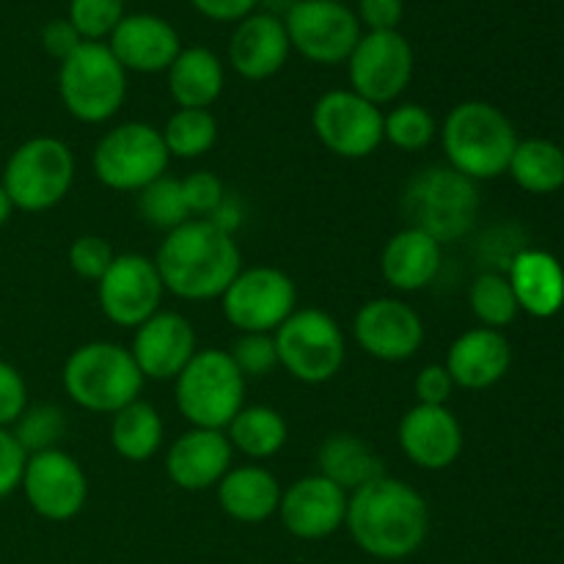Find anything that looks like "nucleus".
<instances>
[{
  "mask_svg": "<svg viewBox=\"0 0 564 564\" xmlns=\"http://www.w3.org/2000/svg\"><path fill=\"white\" fill-rule=\"evenodd\" d=\"M345 523L364 554L405 560L427 540L430 507L413 485L383 474L350 494Z\"/></svg>",
  "mask_w": 564,
  "mask_h": 564,
  "instance_id": "obj_1",
  "label": "nucleus"
},
{
  "mask_svg": "<svg viewBox=\"0 0 564 564\" xmlns=\"http://www.w3.org/2000/svg\"><path fill=\"white\" fill-rule=\"evenodd\" d=\"M165 292L182 301H215L242 270L235 235L207 218H191L169 231L154 253Z\"/></svg>",
  "mask_w": 564,
  "mask_h": 564,
  "instance_id": "obj_2",
  "label": "nucleus"
},
{
  "mask_svg": "<svg viewBox=\"0 0 564 564\" xmlns=\"http://www.w3.org/2000/svg\"><path fill=\"white\" fill-rule=\"evenodd\" d=\"M438 132L446 165L474 182L507 174L518 147V132L510 116L482 99L455 105Z\"/></svg>",
  "mask_w": 564,
  "mask_h": 564,
  "instance_id": "obj_3",
  "label": "nucleus"
},
{
  "mask_svg": "<svg viewBox=\"0 0 564 564\" xmlns=\"http://www.w3.org/2000/svg\"><path fill=\"white\" fill-rule=\"evenodd\" d=\"M143 375L130 347L116 341H88L69 352L61 372L66 397L88 413H119L141 400Z\"/></svg>",
  "mask_w": 564,
  "mask_h": 564,
  "instance_id": "obj_4",
  "label": "nucleus"
},
{
  "mask_svg": "<svg viewBox=\"0 0 564 564\" xmlns=\"http://www.w3.org/2000/svg\"><path fill=\"white\" fill-rule=\"evenodd\" d=\"M402 215L441 246L463 240L479 218L477 182L449 165H427L402 191Z\"/></svg>",
  "mask_w": 564,
  "mask_h": 564,
  "instance_id": "obj_5",
  "label": "nucleus"
},
{
  "mask_svg": "<svg viewBox=\"0 0 564 564\" xmlns=\"http://www.w3.org/2000/svg\"><path fill=\"white\" fill-rule=\"evenodd\" d=\"M176 411L191 427L226 430L246 405V378L226 350H198L174 380Z\"/></svg>",
  "mask_w": 564,
  "mask_h": 564,
  "instance_id": "obj_6",
  "label": "nucleus"
},
{
  "mask_svg": "<svg viewBox=\"0 0 564 564\" xmlns=\"http://www.w3.org/2000/svg\"><path fill=\"white\" fill-rule=\"evenodd\" d=\"M64 108L83 124H102L127 99V72L105 42H83L58 66Z\"/></svg>",
  "mask_w": 564,
  "mask_h": 564,
  "instance_id": "obj_7",
  "label": "nucleus"
},
{
  "mask_svg": "<svg viewBox=\"0 0 564 564\" xmlns=\"http://www.w3.org/2000/svg\"><path fill=\"white\" fill-rule=\"evenodd\" d=\"M75 182V154L61 138L36 135L14 149L6 160L3 191L14 209L44 213L61 204Z\"/></svg>",
  "mask_w": 564,
  "mask_h": 564,
  "instance_id": "obj_8",
  "label": "nucleus"
},
{
  "mask_svg": "<svg viewBox=\"0 0 564 564\" xmlns=\"http://www.w3.org/2000/svg\"><path fill=\"white\" fill-rule=\"evenodd\" d=\"M279 367L301 383L319 386L341 372L347 341L341 325L323 308H295L273 334Z\"/></svg>",
  "mask_w": 564,
  "mask_h": 564,
  "instance_id": "obj_9",
  "label": "nucleus"
},
{
  "mask_svg": "<svg viewBox=\"0 0 564 564\" xmlns=\"http://www.w3.org/2000/svg\"><path fill=\"white\" fill-rule=\"evenodd\" d=\"M169 149L158 127L124 121L97 141L91 154L94 176L119 193H141L169 171Z\"/></svg>",
  "mask_w": 564,
  "mask_h": 564,
  "instance_id": "obj_10",
  "label": "nucleus"
},
{
  "mask_svg": "<svg viewBox=\"0 0 564 564\" xmlns=\"http://www.w3.org/2000/svg\"><path fill=\"white\" fill-rule=\"evenodd\" d=\"M224 317L237 334H275L297 308L295 281L279 268H242L220 295Z\"/></svg>",
  "mask_w": 564,
  "mask_h": 564,
  "instance_id": "obj_11",
  "label": "nucleus"
},
{
  "mask_svg": "<svg viewBox=\"0 0 564 564\" xmlns=\"http://www.w3.org/2000/svg\"><path fill=\"white\" fill-rule=\"evenodd\" d=\"M312 127L330 154L364 160L383 143V110L352 88H334L314 102Z\"/></svg>",
  "mask_w": 564,
  "mask_h": 564,
  "instance_id": "obj_12",
  "label": "nucleus"
},
{
  "mask_svg": "<svg viewBox=\"0 0 564 564\" xmlns=\"http://www.w3.org/2000/svg\"><path fill=\"white\" fill-rule=\"evenodd\" d=\"M284 28L292 50L319 66L347 64L361 39L356 11L336 0H301L284 17Z\"/></svg>",
  "mask_w": 564,
  "mask_h": 564,
  "instance_id": "obj_13",
  "label": "nucleus"
},
{
  "mask_svg": "<svg viewBox=\"0 0 564 564\" xmlns=\"http://www.w3.org/2000/svg\"><path fill=\"white\" fill-rule=\"evenodd\" d=\"M413 66V47L400 31L361 33L347 58L350 88L378 108L394 102L411 86Z\"/></svg>",
  "mask_w": 564,
  "mask_h": 564,
  "instance_id": "obj_14",
  "label": "nucleus"
},
{
  "mask_svg": "<svg viewBox=\"0 0 564 564\" xmlns=\"http://www.w3.org/2000/svg\"><path fill=\"white\" fill-rule=\"evenodd\" d=\"M165 286L154 259L143 253H116L108 273L97 281V301L105 319L119 328H132L147 323L160 312Z\"/></svg>",
  "mask_w": 564,
  "mask_h": 564,
  "instance_id": "obj_15",
  "label": "nucleus"
},
{
  "mask_svg": "<svg viewBox=\"0 0 564 564\" xmlns=\"http://www.w3.org/2000/svg\"><path fill=\"white\" fill-rule=\"evenodd\" d=\"M28 505L44 521H72L86 507L88 479L80 463L64 449L28 455L20 482Z\"/></svg>",
  "mask_w": 564,
  "mask_h": 564,
  "instance_id": "obj_16",
  "label": "nucleus"
},
{
  "mask_svg": "<svg viewBox=\"0 0 564 564\" xmlns=\"http://www.w3.org/2000/svg\"><path fill=\"white\" fill-rule=\"evenodd\" d=\"M352 336L367 356L400 364L422 350L424 323L416 308L400 297H375L358 308Z\"/></svg>",
  "mask_w": 564,
  "mask_h": 564,
  "instance_id": "obj_17",
  "label": "nucleus"
},
{
  "mask_svg": "<svg viewBox=\"0 0 564 564\" xmlns=\"http://www.w3.org/2000/svg\"><path fill=\"white\" fill-rule=\"evenodd\" d=\"M130 352L143 378L176 380V375L198 352L196 330H193L191 319L185 314L160 308L147 323L138 325Z\"/></svg>",
  "mask_w": 564,
  "mask_h": 564,
  "instance_id": "obj_18",
  "label": "nucleus"
},
{
  "mask_svg": "<svg viewBox=\"0 0 564 564\" xmlns=\"http://www.w3.org/2000/svg\"><path fill=\"white\" fill-rule=\"evenodd\" d=\"M347 499L350 494L325 479L323 474H312L281 494V521L286 532L301 540H323L330 538L345 527L347 518Z\"/></svg>",
  "mask_w": 564,
  "mask_h": 564,
  "instance_id": "obj_19",
  "label": "nucleus"
},
{
  "mask_svg": "<svg viewBox=\"0 0 564 564\" xmlns=\"http://www.w3.org/2000/svg\"><path fill=\"white\" fill-rule=\"evenodd\" d=\"M400 449L424 471H444L460 460L463 427L446 405H416L402 416Z\"/></svg>",
  "mask_w": 564,
  "mask_h": 564,
  "instance_id": "obj_20",
  "label": "nucleus"
},
{
  "mask_svg": "<svg viewBox=\"0 0 564 564\" xmlns=\"http://www.w3.org/2000/svg\"><path fill=\"white\" fill-rule=\"evenodd\" d=\"M124 72L158 75L169 72L182 53V39L169 20L158 14H127L105 42Z\"/></svg>",
  "mask_w": 564,
  "mask_h": 564,
  "instance_id": "obj_21",
  "label": "nucleus"
},
{
  "mask_svg": "<svg viewBox=\"0 0 564 564\" xmlns=\"http://www.w3.org/2000/svg\"><path fill=\"white\" fill-rule=\"evenodd\" d=\"M231 457L235 449L224 430L191 427L171 444L165 455V471L176 488L202 494L218 488L220 479L229 474Z\"/></svg>",
  "mask_w": 564,
  "mask_h": 564,
  "instance_id": "obj_22",
  "label": "nucleus"
},
{
  "mask_svg": "<svg viewBox=\"0 0 564 564\" xmlns=\"http://www.w3.org/2000/svg\"><path fill=\"white\" fill-rule=\"evenodd\" d=\"M292 53L281 17L253 11L237 22L229 39V64L246 80H268L284 69Z\"/></svg>",
  "mask_w": 564,
  "mask_h": 564,
  "instance_id": "obj_23",
  "label": "nucleus"
},
{
  "mask_svg": "<svg viewBox=\"0 0 564 564\" xmlns=\"http://www.w3.org/2000/svg\"><path fill=\"white\" fill-rule=\"evenodd\" d=\"M510 364L512 347L501 330L471 328L452 341L444 367L457 389L482 391L499 383L510 372Z\"/></svg>",
  "mask_w": 564,
  "mask_h": 564,
  "instance_id": "obj_24",
  "label": "nucleus"
},
{
  "mask_svg": "<svg viewBox=\"0 0 564 564\" xmlns=\"http://www.w3.org/2000/svg\"><path fill=\"white\" fill-rule=\"evenodd\" d=\"M518 308L538 319H549L564 306V268L560 259L540 248H523L507 268Z\"/></svg>",
  "mask_w": 564,
  "mask_h": 564,
  "instance_id": "obj_25",
  "label": "nucleus"
},
{
  "mask_svg": "<svg viewBox=\"0 0 564 564\" xmlns=\"http://www.w3.org/2000/svg\"><path fill=\"white\" fill-rule=\"evenodd\" d=\"M444 259V246L424 231L405 226L386 242L380 253V273L397 292H419L435 281Z\"/></svg>",
  "mask_w": 564,
  "mask_h": 564,
  "instance_id": "obj_26",
  "label": "nucleus"
},
{
  "mask_svg": "<svg viewBox=\"0 0 564 564\" xmlns=\"http://www.w3.org/2000/svg\"><path fill=\"white\" fill-rule=\"evenodd\" d=\"M281 485L273 474L259 463L229 468L218 482L220 510L240 523H262L279 512Z\"/></svg>",
  "mask_w": 564,
  "mask_h": 564,
  "instance_id": "obj_27",
  "label": "nucleus"
},
{
  "mask_svg": "<svg viewBox=\"0 0 564 564\" xmlns=\"http://www.w3.org/2000/svg\"><path fill=\"white\" fill-rule=\"evenodd\" d=\"M226 72L209 47H182L169 66V91L180 108L209 110L220 99Z\"/></svg>",
  "mask_w": 564,
  "mask_h": 564,
  "instance_id": "obj_28",
  "label": "nucleus"
},
{
  "mask_svg": "<svg viewBox=\"0 0 564 564\" xmlns=\"http://www.w3.org/2000/svg\"><path fill=\"white\" fill-rule=\"evenodd\" d=\"M319 474L325 479H330L334 485H339L345 494H356L364 485L375 482L378 477H383L386 468L383 460L378 457V452L361 441L358 435L350 433H336L319 446Z\"/></svg>",
  "mask_w": 564,
  "mask_h": 564,
  "instance_id": "obj_29",
  "label": "nucleus"
},
{
  "mask_svg": "<svg viewBox=\"0 0 564 564\" xmlns=\"http://www.w3.org/2000/svg\"><path fill=\"white\" fill-rule=\"evenodd\" d=\"M165 438L163 416L149 402L135 400L119 413H113L110 422V444L121 460L147 463L160 452Z\"/></svg>",
  "mask_w": 564,
  "mask_h": 564,
  "instance_id": "obj_30",
  "label": "nucleus"
},
{
  "mask_svg": "<svg viewBox=\"0 0 564 564\" xmlns=\"http://www.w3.org/2000/svg\"><path fill=\"white\" fill-rule=\"evenodd\" d=\"M284 416L270 405H242V411L226 427L231 449L240 452L248 460H268L279 455L286 444Z\"/></svg>",
  "mask_w": 564,
  "mask_h": 564,
  "instance_id": "obj_31",
  "label": "nucleus"
},
{
  "mask_svg": "<svg viewBox=\"0 0 564 564\" xmlns=\"http://www.w3.org/2000/svg\"><path fill=\"white\" fill-rule=\"evenodd\" d=\"M507 174L534 196H549L564 187V149L549 138L518 141Z\"/></svg>",
  "mask_w": 564,
  "mask_h": 564,
  "instance_id": "obj_32",
  "label": "nucleus"
},
{
  "mask_svg": "<svg viewBox=\"0 0 564 564\" xmlns=\"http://www.w3.org/2000/svg\"><path fill=\"white\" fill-rule=\"evenodd\" d=\"M160 135H163L171 158L196 160L204 158L218 141V119L213 116V110L176 108Z\"/></svg>",
  "mask_w": 564,
  "mask_h": 564,
  "instance_id": "obj_33",
  "label": "nucleus"
},
{
  "mask_svg": "<svg viewBox=\"0 0 564 564\" xmlns=\"http://www.w3.org/2000/svg\"><path fill=\"white\" fill-rule=\"evenodd\" d=\"M468 306H471L474 317L479 319L482 328L494 330H501L510 323H516L518 312H521L507 273H496V270L479 273L474 279L471 290H468Z\"/></svg>",
  "mask_w": 564,
  "mask_h": 564,
  "instance_id": "obj_34",
  "label": "nucleus"
},
{
  "mask_svg": "<svg viewBox=\"0 0 564 564\" xmlns=\"http://www.w3.org/2000/svg\"><path fill=\"white\" fill-rule=\"evenodd\" d=\"M138 213L154 229H163L165 235L180 229L182 224L193 218L187 209L185 193H182V180L163 174L152 185L138 193Z\"/></svg>",
  "mask_w": 564,
  "mask_h": 564,
  "instance_id": "obj_35",
  "label": "nucleus"
},
{
  "mask_svg": "<svg viewBox=\"0 0 564 564\" xmlns=\"http://www.w3.org/2000/svg\"><path fill=\"white\" fill-rule=\"evenodd\" d=\"M438 135L435 116L424 105L405 102L391 108V113H383V141L400 152H422Z\"/></svg>",
  "mask_w": 564,
  "mask_h": 564,
  "instance_id": "obj_36",
  "label": "nucleus"
},
{
  "mask_svg": "<svg viewBox=\"0 0 564 564\" xmlns=\"http://www.w3.org/2000/svg\"><path fill=\"white\" fill-rule=\"evenodd\" d=\"M66 413L58 405H28L25 413L14 422L11 433H14L17 444L25 449V455H36V452L61 449V438L66 435Z\"/></svg>",
  "mask_w": 564,
  "mask_h": 564,
  "instance_id": "obj_37",
  "label": "nucleus"
},
{
  "mask_svg": "<svg viewBox=\"0 0 564 564\" xmlns=\"http://www.w3.org/2000/svg\"><path fill=\"white\" fill-rule=\"evenodd\" d=\"M127 17L124 0H69V17L83 42H105Z\"/></svg>",
  "mask_w": 564,
  "mask_h": 564,
  "instance_id": "obj_38",
  "label": "nucleus"
},
{
  "mask_svg": "<svg viewBox=\"0 0 564 564\" xmlns=\"http://www.w3.org/2000/svg\"><path fill=\"white\" fill-rule=\"evenodd\" d=\"M229 358L242 378H268L279 369V350L273 334H237L229 345Z\"/></svg>",
  "mask_w": 564,
  "mask_h": 564,
  "instance_id": "obj_39",
  "label": "nucleus"
},
{
  "mask_svg": "<svg viewBox=\"0 0 564 564\" xmlns=\"http://www.w3.org/2000/svg\"><path fill=\"white\" fill-rule=\"evenodd\" d=\"M113 259L116 253L113 248H110V242L97 235L77 237V240L69 246V268L75 270V275H80V279L86 281H94V284L108 273Z\"/></svg>",
  "mask_w": 564,
  "mask_h": 564,
  "instance_id": "obj_40",
  "label": "nucleus"
},
{
  "mask_svg": "<svg viewBox=\"0 0 564 564\" xmlns=\"http://www.w3.org/2000/svg\"><path fill=\"white\" fill-rule=\"evenodd\" d=\"M187 209L193 218H209L226 202V187L213 171H193L182 180Z\"/></svg>",
  "mask_w": 564,
  "mask_h": 564,
  "instance_id": "obj_41",
  "label": "nucleus"
},
{
  "mask_svg": "<svg viewBox=\"0 0 564 564\" xmlns=\"http://www.w3.org/2000/svg\"><path fill=\"white\" fill-rule=\"evenodd\" d=\"M28 408V386L25 378L11 367L9 361L0 358V427L11 430L17 419Z\"/></svg>",
  "mask_w": 564,
  "mask_h": 564,
  "instance_id": "obj_42",
  "label": "nucleus"
},
{
  "mask_svg": "<svg viewBox=\"0 0 564 564\" xmlns=\"http://www.w3.org/2000/svg\"><path fill=\"white\" fill-rule=\"evenodd\" d=\"M455 380H452L449 369L444 364H427L419 369L416 380H413V391L419 397V405H446L455 391Z\"/></svg>",
  "mask_w": 564,
  "mask_h": 564,
  "instance_id": "obj_43",
  "label": "nucleus"
},
{
  "mask_svg": "<svg viewBox=\"0 0 564 564\" xmlns=\"http://www.w3.org/2000/svg\"><path fill=\"white\" fill-rule=\"evenodd\" d=\"M25 449L17 444L11 430L0 427V501L6 496L14 494L22 482V471H25Z\"/></svg>",
  "mask_w": 564,
  "mask_h": 564,
  "instance_id": "obj_44",
  "label": "nucleus"
},
{
  "mask_svg": "<svg viewBox=\"0 0 564 564\" xmlns=\"http://www.w3.org/2000/svg\"><path fill=\"white\" fill-rule=\"evenodd\" d=\"M405 14V0H358V22L367 33L397 31Z\"/></svg>",
  "mask_w": 564,
  "mask_h": 564,
  "instance_id": "obj_45",
  "label": "nucleus"
},
{
  "mask_svg": "<svg viewBox=\"0 0 564 564\" xmlns=\"http://www.w3.org/2000/svg\"><path fill=\"white\" fill-rule=\"evenodd\" d=\"M83 44L80 33L75 31L69 20H50L42 28V47L47 50V55H53L55 61H66L77 47Z\"/></svg>",
  "mask_w": 564,
  "mask_h": 564,
  "instance_id": "obj_46",
  "label": "nucleus"
},
{
  "mask_svg": "<svg viewBox=\"0 0 564 564\" xmlns=\"http://www.w3.org/2000/svg\"><path fill=\"white\" fill-rule=\"evenodd\" d=\"M193 9L202 17L215 22H240L248 14H253L259 0H191Z\"/></svg>",
  "mask_w": 564,
  "mask_h": 564,
  "instance_id": "obj_47",
  "label": "nucleus"
},
{
  "mask_svg": "<svg viewBox=\"0 0 564 564\" xmlns=\"http://www.w3.org/2000/svg\"><path fill=\"white\" fill-rule=\"evenodd\" d=\"M297 3H301V0H259V6H262L264 14L281 17V20H284V17L290 14Z\"/></svg>",
  "mask_w": 564,
  "mask_h": 564,
  "instance_id": "obj_48",
  "label": "nucleus"
},
{
  "mask_svg": "<svg viewBox=\"0 0 564 564\" xmlns=\"http://www.w3.org/2000/svg\"><path fill=\"white\" fill-rule=\"evenodd\" d=\"M11 213H14V204H11L9 193H6L3 185H0V229H3V226L9 224Z\"/></svg>",
  "mask_w": 564,
  "mask_h": 564,
  "instance_id": "obj_49",
  "label": "nucleus"
},
{
  "mask_svg": "<svg viewBox=\"0 0 564 564\" xmlns=\"http://www.w3.org/2000/svg\"><path fill=\"white\" fill-rule=\"evenodd\" d=\"M336 3H347V0H336Z\"/></svg>",
  "mask_w": 564,
  "mask_h": 564,
  "instance_id": "obj_50",
  "label": "nucleus"
}]
</instances>
